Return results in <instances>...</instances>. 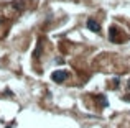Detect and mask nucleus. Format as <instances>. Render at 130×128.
Wrapping results in <instances>:
<instances>
[{
  "mask_svg": "<svg viewBox=\"0 0 130 128\" xmlns=\"http://www.w3.org/2000/svg\"><path fill=\"white\" fill-rule=\"evenodd\" d=\"M128 89H130V80H128Z\"/></svg>",
  "mask_w": 130,
  "mask_h": 128,
  "instance_id": "7ed1b4c3",
  "label": "nucleus"
},
{
  "mask_svg": "<svg viewBox=\"0 0 130 128\" xmlns=\"http://www.w3.org/2000/svg\"><path fill=\"white\" fill-rule=\"evenodd\" d=\"M87 28L91 30V31H94V33H99V31H101V25H99L95 20H92V18L87 20Z\"/></svg>",
  "mask_w": 130,
  "mask_h": 128,
  "instance_id": "f03ea898",
  "label": "nucleus"
},
{
  "mask_svg": "<svg viewBox=\"0 0 130 128\" xmlns=\"http://www.w3.org/2000/svg\"><path fill=\"white\" fill-rule=\"evenodd\" d=\"M51 79H53L54 82H63V80L68 79V72L66 71H54V72L51 74Z\"/></svg>",
  "mask_w": 130,
  "mask_h": 128,
  "instance_id": "f257e3e1",
  "label": "nucleus"
}]
</instances>
